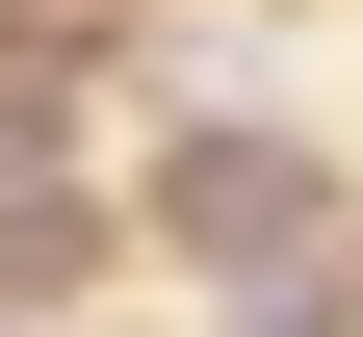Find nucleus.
I'll list each match as a JSON object with an SVG mask.
<instances>
[{"label":"nucleus","instance_id":"f257e3e1","mask_svg":"<svg viewBox=\"0 0 363 337\" xmlns=\"http://www.w3.org/2000/svg\"><path fill=\"white\" fill-rule=\"evenodd\" d=\"M156 233H182V260H311V156H286V130H182V156H156Z\"/></svg>","mask_w":363,"mask_h":337}]
</instances>
